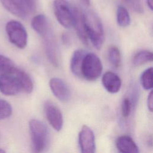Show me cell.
<instances>
[{"mask_svg":"<svg viewBox=\"0 0 153 153\" xmlns=\"http://www.w3.org/2000/svg\"><path fill=\"white\" fill-rule=\"evenodd\" d=\"M85 30L88 40L97 50H100L104 42V30L99 16L93 11L84 13Z\"/></svg>","mask_w":153,"mask_h":153,"instance_id":"obj_1","label":"cell"},{"mask_svg":"<svg viewBox=\"0 0 153 153\" xmlns=\"http://www.w3.org/2000/svg\"><path fill=\"white\" fill-rule=\"evenodd\" d=\"M29 127L33 151H44L49 142V133L47 126L41 121L32 119L29 121Z\"/></svg>","mask_w":153,"mask_h":153,"instance_id":"obj_2","label":"cell"},{"mask_svg":"<svg viewBox=\"0 0 153 153\" xmlns=\"http://www.w3.org/2000/svg\"><path fill=\"white\" fill-rule=\"evenodd\" d=\"M103 65L99 57L93 53L85 54L81 68V77L88 81L98 79L102 72Z\"/></svg>","mask_w":153,"mask_h":153,"instance_id":"obj_3","label":"cell"},{"mask_svg":"<svg viewBox=\"0 0 153 153\" xmlns=\"http://www.w3.org/2000/svg\"><path fill=\"white\" fill-rule=\"evenodd\" d=\"M10 41L19 48H25L27 43V33L25 27L19 22L9 21L5 26Z\"/></svg>","mask_w":153,"mask_h":153,"instance_id":"obj_4","label":"cell"},{"mask_svg":"<svg viewBox=\"0 0 153 153\" xmlns=\"http://www.w3.org/2000/svg\"><path fill=\"white\" fill-rule=\"evenodd\" d=\"M53 10L59 23L65 28L73 26L72 8L66 0H54Z\"/></svg>","mask_w":153,"mask_h":153,"instance_id":"obj_5","label":"cell"},{"mask_svg":"<svg viewBox=\"0 0 153 153\" xmlns=\"http://www.w3.org/2000/svg\"><path fill=\"white\" fill-rule=\"evenodd\" d=\"M42 38L47 58L53 65L56 67L59 66L61 62V55L54 32L49 33Z\"/></svg>","mask_w":153,"mask_h":153,"instance_id":"obj_6","label":"cell"},{"mask_svg":"<svg viewBox=\"0 0 153 153\" xmlns=\"http://www.w3.org/2000/svg\"><path fill=\"white\" fill-rule=\"evenodd\" d=\"M4 8L14 16L25 19L32 12L26 0H1Z\"/></svg>","mask_w":153,"mask_h":153,"instance_id":"obj_7","label":"cell"},{"mask_svg":"<svg viewBox=\"0 0 153 153\" xmlns=\"http://www.w3.org/2000/svg\"><path fill=\"white\" fill-rule=\"evenodd\" d=\"M44 112L45 117L51 126L57 131L61 130L63 118L60 109L53 103L47 101L44 104Z\"/></svg>","mask_w":153,"mask_h":153,"instance_id":"obj_8","label":"cell"},{"mask_svg":"<svg viewBox=\"0 0 153 153\" xmlns=\"http://www.w3.org/2000/svg\"><path fill=\"white\" fill-rule=\"evenodd\" d=\"M78 143L81 152L82 153H93L95 152V139L92 130L84 125L78 135Z\"/></svg>","mask_w":153,"mask_h":153,"instance_id":"obj_9","label":"cell"},{"mask_svg":"<svg viewBox=\"0 0 153 153\" xmlns=\"http://www.w3.org/2000/svg\"><path fill=\"white\" fill-rule=\"evenodd\" d=\"M21 90H22L20 85L13 72L11 74L0 75V91L4 94L14 96Z\"/></svg>","mask_w":153,"mask_h":153,"instance_id":"obj_10","label":"cell"},{"mask_svg":"<svg viewBox=\"0 0 153 153\" xmlns=\"http://www.w3.org/2000/svg\"><path fill=\"white\" fill-rule=\"evenodd\" d=\"M50 89L54 96L62 102H67L71 99V91L62 79L57 77L52 78L49 82Z\"/></svg>","mask_w":153,"mask_h":153,"instance_id":"obj_11","label":"cell"},{"mask_svg":"<svg viewBox=\"0 0 153 153\" xmlns=\"http://www.w3.org/2000/svg\"><path fill=\"white\" fill-rule=\"evenodd\" d=\"M73 12V26L80 40L85 44H88V38L85 30L84 13L78 8L74 7Z\"/></svg>","mask_w":153,"mask_h":153,"instance_id":"obj_12","label":"cell"},{"mask_svg":"<svg viewBox=\"0 0 153 153\" xmlns=\"http://www.w3.org/2000/svg\"><path fill=\"white\" fill-rule=\"evenodd\" d=\"M31 26L41 37L53 32L48 19L42 14H38L33 17L31 21Z\"/></svg>","mask_w":153,"mask_h":153,"instance_id":"obj_13","label":"cell"},{"mask_svg":"<svg viewBox=\"0 0 153 153\" xmlns=\"http://www.w3.org/2000/svg\"><path fill=\"white\" fill-rule=\"evenodd\" d=\"M102 82L105 89L110 93H118L121 88L122 84L120 76L111 71H108L103 74Z\"/></svg>","mask_w":153,"mask_h":153,"instance_id":"obj_14","label":"cell"},{"mask_svg":"<svg viewBox=\"0 0 153 153\" xmlns=\"http://www.w3.org/2000/svg\"><path fill=\"white\" fill-rule=\"evenodd\" d=\"M116 146L118 151L123 153H138L139 152L133 139L128 135H123L116 140Z\"/></svg>","mask_w":153,"mask_h":153,"instance_id":"obj_15","label":"cell"},{"mask_svg":"<svg viewBox=\"0 0 153 153\" xmlns=\"http://www.w3.org/2000/svg\"><path fill=\"white\" fill-rule=\"evenodd\" d=\"M86 53L87 52L84 50L78 49L75 50L72 55L70 62V68L73 74L77 77L82 78L81 68L83 58Z\"/></svg>","mask_w":153,"mask_h":153,"instance_id":"obj_16","label":"cell"},{"mask_svg":"<svg viewBox=\"0 0 153 153\" xmlns=\"http://www.w3.org/2000/svg\"><path fill=\"white\" fill-rule=\"evenodd\" d=\"M13 74L17 79L22 90L27 93H31L33 90V84L29 75L24 71L17 68L13 71Z\"/></svg>","mask_w":153,"mask_h":153,"instance_id":"obj_17","label":"cell"},{"mask_svg":"<svg viewBox=\"0 0 153 153\" xmlns=\"http://www.w3.org/2000/svg\"><path fill=\"white\" fill-rule=\"evenodd\" d=\"M152 53L149 50H140L134 54L131 59L133 66H138L152 61Z\"/></svg>","mask_w":153,"mask_h":153,"instance_id":"obj_18","label":"cell"},{"mask_svg":"<svg viewBox=\"0 0 153 153\" xmlns=\"http://www.w3.org/2000/svg\"><path fill=\"white\" fill-rule=\"evenodd\" d=\"M117 22L118 25L123 27L128 26L130 23V17L127 10L120 5L117 10Z\"/></svg>","mask_w":153,"mask_h":153,"instance_id":"obj_19","label":"cell"},{"mask_svg":"<svg viewBox=\"0 0 153 153\" xmlns=\"http://www.w3.org/2000/svg\"><path fill=\"white\" fill-rule=\"evenodd\" d=\"M108 59L109 63L115 68L119 67L121 63V53L118 48L111 45L108 50Z\"/></svg>","mask_w":153,"mask_h":153,"instance_id":"obj_20","label":"cell"},{"mask_svg":"<svg viewBox=\"0 0 153 153\" xmlns=\"http://www.w3.org/2000/svg\"><path fill=\"white\" fill-rule=\"evenodd\" d=\"M16 68L10 59L0 54V75L11 74Z\"/></svg>","mask_w":153,"mask_h":153,"instance_id":"obj_21","label":"cell"},{"mask_svg":"<svg viewBox=\"0 0 153 153\" xmlns=\"http://www.w3.org/2000/svg\"><path fill=\"white\" fill-rule=\"evenodd\" d=\"M152 68L150 67L142 73L140 78V84L145 90H151L153 86Z\"/></svg>","mask_w":153,"mask_h":153,"instance_id":"obj_22","label":"cell"},{"mask_svg":"<svg viewBox=\"0 0 153 153\" xmlns=\"http://www.w3.org/2000/svg\"><path fill=\"white\" fill-rule=\"evenodd\" d=\"M12 114L11 105L5 100L0 99V120L8 118Z\"/></svg>","mask_w":153,"mask_h":153,"instance_id":"obj_23","label":"cell"},{"mask_svg":"<svg viewBox=\"0 0 153 153\" xmlns=\"http://www.w3.org/2000/svg\"><path fill=\"white\" fill-rule=\"evenodd\" d=\"M132 104L128 97H125L121 103V114L123 118H127L129 117L131 111Z\"/></svg>","mask_w":153,"mask_h":153,"instance_id":"obj_24","label":"cell"},{"mask_svg":"<svg viewBox=\"0 0 153 153\" xmlns=\"http://www.w3.org/2000/svg\"><path fill=\"white\" fill-rule=\"evenodd\" d=\"M131 9L137 13H142L143 8L140 0H123Z\"/></svg>","mask_w":153,"mask_h":153,"instance_id":"obj_25","label":"cell"},{"mask_svg":"<svg viewBox=\"0 0 153 153\" xmlns=\"http://www.w3.org/2000/svg\"><path fill=\"white\" fill-rule=\"evenodd\" d=\"M147 106L149 111L152 112L153 109V95L152 91H151L149 94H148L147 98Z\"/></svg>","mask_w":153,"mask_h":153,"instance_id":"obj_26","label":"cell"},{"mask_svg":"<svg viewBox=\"0 0 153 153\" xmlns=\"http://www.w3.org/2000/svg\"><path fill=\"white\" fill-rule=\"evenodd\" d=\"M32 13H33L36 9V0H26Z\"/></svg>","mask_w":153,"mask_h":153,"instance_id":"obj_27","label":"cell"},{"mask_svg":"<svg viewBox=\"0 0 153 153\" xmlns=\"http://www.w3.org/2000/svg\"><path fill=\"white\" fill-rule=\"evenodd\" d=\"M153 0H146V4L148 7L150 8L151 10H152L153 9Z\"/></svg>","mask_w":153,"mask_h":153,"instance_id":"obj_28","label":"cell"},{"mask_svg":"<svg viewBox=\"0 0 153 153\" xmlns=\"http://www.w3.org/2000/svg\"><path fill=\"white\" fill-rule=\"evenodd\" d=\"M63 42L65 43V44H68L69 42V38L68 37V36L67 35H65L64 34L63 35Z\"/></svg>","mask_w":153,"mask_h":153,"instance_id":"obj_29","label":"cell"},{"mask_svg":"<svg viewBox=\"0 0 153 153\" xmlns=\"http://www.w3.org/2000/svg\"><path fill=\"white\" fill-rule=\"evenodd\" d=\"M80 1L82 3V4L86 7H88L90 5V0H80Z\"/></svg>","mask_w":153,"mask_h":153,"instance_id":"obj_30","label":"cell"}]
</instances>
